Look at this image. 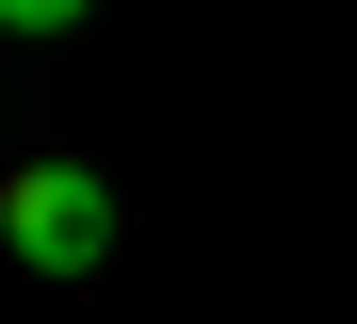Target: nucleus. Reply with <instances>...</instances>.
<instances>
[{"mask_svg": "<svg viewBox=\"0 0 357 324\" xmlns=\"http://www.w3.org/2000/svg\"><path fill=\"white\" fill-rule=\"evenodd\" d=\"M0 243H17V276H98V259H114V178L98 162H17V178H0Z\"/></svg>", "mask_w": 357, "mask_h": 324, "instance_id": "f257e3e1", "label": "nucleus"}, {"mask_svg": "<svg viewBox=\"0 0 357 324\" xmlns=\"http://www.w3.org/2000/svg\"><path fill=\"white\" fill-rule=\"evenodd\" d=\"M98 0H0V33H82Z\"/></svg>", "mask_w": 357, "mask_h": 324, "instance_id": "f03ea898", "label": "nucleus"}]
</instances>
